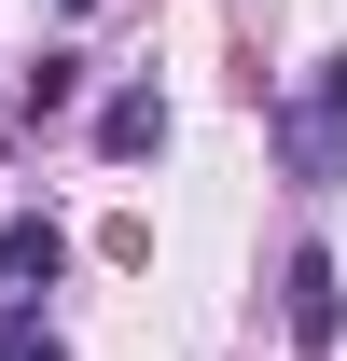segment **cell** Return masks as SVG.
Segmentation results:
<instances>
[{"mask_svg": "<svg viewBox=\"0 0 347 361\" xmlns=\"http://www.w3.org/2000/svg\"><path fill=\"white\" fill-rule=\"evenodd\" d=\"M56 264H70L56 223H0V292H28V278H56Z\"/></svg>", "mask_w": 347, "mask_h": 361, "instance_id": "4", "label": "cell"}, {"mask_svg": "<svg viewBox=\"0 0 347 361\" xmlns=\"http://www.w3.org/2000/svg\"><path fill=\"white\" fill-rule=\"evenodd\" d=\"M14 361H56V334H14Z\"/></svg>", "mask_w": 347, "mask_h": 361, "instance_id": "5", "label": "cell"}, {"mask_svg": "<svg viewBox=\"0 0 347 361\" xmlns=\"http://www.w3.org/2000/svg\"><path fill=\"white\" fill-rule=\"evenodd\" d=\"M97 153H111V167H139V153H167V97H153V84H126L111 111H97Z\"/></svg>", "mask_w": 347, "mask_h": 361, "instance_id": "3", "label": "cell"}, {"mask_svg": "<svg viewBox=\"0 0 347 361\" xmlns=\"http://www.w3.org/2000/svg\"><path fill=\"white\" fill-rule=\"evenodd\" d=\"M278 306H292V348H334V334H347V278H334V250H292V264H278Z\"/></svg>", "mask_w": 347, "mask_h": 361, "instance_id": "1", "label": "cell"}, {"mask_svg": "<svg viewBox=\"0 0 347 361\" xmlns=\"http://www.w3.org/2000/svg\"><path fill=\"white\" fill-rule=\"evenodd\" d=\"M0 361H14V334H0Z\"/></svg>", "mask_w": 347, "mask_h": 361, "instance_id": "7", "label": "cell"}, {"mask_svg": "<svg viewBox=\"0 0 347 361\" xmlns=\"http://www.w3.org/2000/svg\"><path fill=\"white\" fill-rule=\"evenodd\" d=\"M334 139H347V56H319V97L292 111V167H305V180H334Z\"/></svg>", "mask_w": 347, "mask_h": 361, "instance_id": "2", "label": "cell"}, {"mask_svg": "<svg viewBox=\"0 0 347 361\" xmlns=\"http://www.w3.org/2000/svg\"><path fill=\"white\" fill-rule=\"evenodd\" d=\"M56 14H84V0H56Z\"/></svg>", "mask_w": 347, "mask_h": 361, "instance_id": "6", "label": "cell"}]
</instances>
